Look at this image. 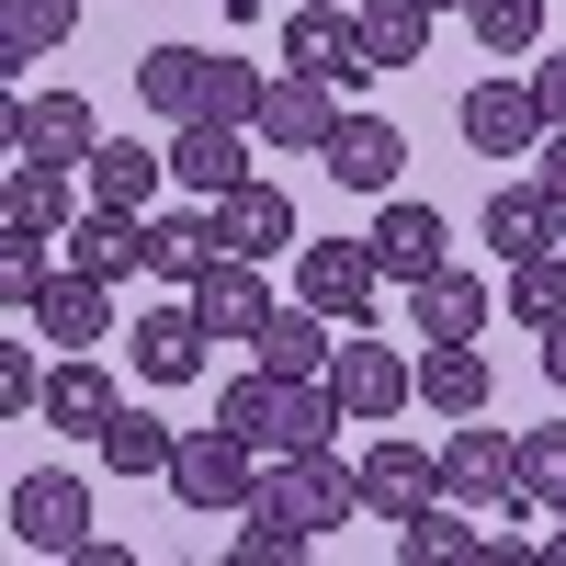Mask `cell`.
I'll use <instances>...</instances> for the list:
<instances>
[{"instance_id":"6da1fadb","label":"cell","mask_w":566,"mask_h":566,"mask_svg":"<svg viewBox=\"0 0 566 566\" xmlns=\"http://www.w3.org/2000/svg\"><path fill=\"white\" fill-rule=\"evenodd\" d=\"M216 419H227L250 453H317L352 408H340V386H328V374H261V363H250L239 386L216 397Z\"/></svg>"},{"instance_id":"7a4b0ae2","label":"cell","mask_w":566,"mask_h":566,"mask_svg":"<svg viewBox=\"0 0 566 566\" xmlns=\"http://www.w3.org/2000/svg\"><path fill=\"white\" fill-rule=\"evenodd\" d=\"M250 510L283 522L295 544H328V533L363 510V464H328V442H317V453H261V499H250Z\"/></svg>"},{"instance_id":"3957f363","label":"cell","mask_w":566,"mask_h":566,"mask_svg":"<svg viewBox=\"0 0 566 566\" xmlns=\"http://www.w3.org/2000/svg\"><path fill=\"white\" fill-rule=\"evenodd\" d=\"M170 499L205 510V522H227V510L261 499V453L227 431V419H216V431H181V453H170Z\"/></svg>"},{"instance_id":"277c9868","label":"cell","mask_w":566,"mask_h":566,"mask_svg":"<svg viewBox=\"0 0 566 566\" xmlns=\"http://www.w3.org/2000/svg\"><path fill=\"white\" fill-rule=\"evenodd\" d=\"M442 499L464 510H522V431H499V419H464V431L442 442Z\"/></svg>"},{"instance_id":"5b68a950","label":"cell","mask_w":566,"mask_h":566,"mask_svg":"<svg viewBox=\"0 0 566 566\" xmlns=\"http://www.w3.org/2000/svg\"><path fill=\"white\" fill-rule=\"evenodd\" d=\"M295 295H306L317 317L363 328L374 295H386V261H374V239H317V250H295Z\"/></svg>"},{"instance_id":"8992f818","label":"cell","mask_w":566,"mask_h":566,"mask_svg":"<svg viewBox=\"0 0 566 566\" xmlns=\"http://www.w3.org/2000/svg\"><path fill=\"white\" fill-rule=\"evenodd\" d=\"M0 136H12V159H57V170H91V148H103V125H91L80 91H12Z\"/></svg>"},{"instance_id":"52a82bcc","label":"cell","mask_w":566,"mask_h":566,"mask_svg":"<svg viewBox=\"0 0 566 566\" xmlns=\"http://www.w3.org/2000/svg\"><path fill=\"white\" fill-rule=\"evenodd\" d=\"M453 125H464V148L476 159H533L544 148V91L533 80H476L453 103Z\"/></svg>"},{"instance_id":"ba28073f","label":"cell","mask_w":566,"mask_h":566,"mask_svg":"<svg viewBox=\"0 0 566 566\" xmlns=\"http://www.w3.org/2000/svg\"><path fill=\"white\" fill-rule=\"evenodd\" d=\"M283 69H317L328 91H363V80H386V69H374V45H363V23L340 12V0H306V12L283 23Z\"/></svg>"},{"instance_id":"9c48e42d","label":"cell","mask_w":566,"mask_h":566,"mask_svg":"<svg viewBox=\"0 0 566 566\" xmlns=\"http://www.w3.org/2000/svg\"><path fill=\"white\" fill-rule=\"evenodd\" d=\"M328 125H340V91H328L317 69H272L261 114H250V136H261V148H283V159H317V148H328Z\"/></svg>"},{"instance_id":"30bf717a","label":"cell","mask_w":566,"mask_h":566,"mask_svg":"<svg viewBox=\"0 0 566 566\" xmlns=\"http://www.w3.org/2000/svg\"><path fill=\"white\" fill-rule=\"evenodd\" d=\"M205 216H216V250H227V261H283V250H295V193L261 181V170L239 181V193H216Z\"/></svg>"},{"instance_id":"8fae6325","label":"cell","mask_w":566,"mask_h":566,"mask_svg":"<svg viewBox=\"0 0 566 566\" xmlns=\"http://www.w3.org/2000/svg\"><path fill=\"white\" fill-rule=\"evenodd\" d=\"M328 386H340L352 419H397V408L419 397V363H408L397 340H340V352H328Z\"/></svg>"},{"instance_id":"7c38bea8","label":"cell","mask_w":566,"mask_h":566,"mask_svg":"<svg viewBox=\"0 0 566 566\" xmlns=\"http://www.w3.org/2000/svg\"><path fill=\"white\" fill-rule=\"evenodd\" d=\"M23 317H34L57 352H91V340H114V283L80 272V261H57V272H45V295H34Z\"/></svg>"},{"instance_id":"4fadbf2b","label":"cell","mask_w":566,"mask_h":566,"mask_svg":"<svg viewBox=\"0 0 566 566\" xmlns=\"http://www.w3.org/2000/svg\"><path fill=\"white\" fill-rule=\"evenodd\" d=\"M12 544L23 555H80L91 544V488L80 476H23L12 488Z\"/></svg>"},{"instance_id":"5bb4252c","label":"cell","mask_w":566,"mask_h":566,"mask_svg":"<svg viewBox=\"0 0 566 566\" xmlns=\"http://www.w3.org/2000/svg\"><path fill=\"white\" fill-rule=\"evenodd\" d=\"M170 181H181L193 205L239 193V181H250V125H216V114H193V125L170 136Z\"/></svg>"},{"instance_id":"9a60e30c","label":"cell","mask_w":566,"mask_h":566,"mask_svg":"<svg viewBox=\"0 0 566 566\" xmlns=\"http://www.w3.org/2000/svg\"><path fill=\"white\" fill-rule=\"evenodd\" d=\"M397 159H408V136H397L386 114H340V125H328V148H317V170L340 181V193H397Z\"/></svg>"},{"instance_id":"2e32d148","label":"cell","mask_w":566,"mask_h":566,"mask_svg":"<svg viewBox=\"0 0 566 566\" xmlns=\"http://www.w3.org/2000/svg\"><path fill=\"white\" fill-rule=\"evenodd\" d=\"M431 499H442V453H419L408 431H386L363 453V510L374 522H408V510H431Z\"/></svg>"},{"instance_id":"e0dca14e","label":"cell","mask_w":566,"mask_h":566,"mask_svg":"<svg viewBox=\"0 0 566 566\" xmlns=\"http://www.w3.org/2000/svg\"><path fill=\"white\" fill-rule=\"evenodd\" d=\"M91 205H114V216H159V181H170V148H136V136H103L91 148Z\"/></svg>"},{"instance_id":"ac0fdd59","label":"cell","mask_w":566,"mask_h":566,"mask_svg":"<svg viewBox=\"0 0 566 566\" xmlns=\"http://www.w3.org/2000/svg\"><path fill=\"white\" fill-rule=\"evenodd\" d=\"M374 261H386V283H431L442 272V205L386 193V216H374Z\"/></svg>"},{"instance_id":"d6986e66","label":"cell","mask_w":566,"mask_h":566,"mask_svg":"<svg viewBox=\"0 0 566 566\" xmlns=\"http://www.w3.org/2000/svg\"><path fill=\"white\" fill-rule=\"evenodd\" d=\"M205 340H216V328L193 317V295H181V306H148V317H136V374H148V386H193V374H205Z\"/></svg>"},{"instance_id":"ffe728a7","label":"cell","mask_w":566,"mask_h":566,"mask_svg":"<svg viewBox=\"0 0 566 566\" xmlns=\"http://www.w3.org/2000/svg\"><path fill=\"white\" fill-rule=\"evenodd\" d=\"M193 317L216 328V340H261V328H272V283H261V261H216V272L193 283Z\"/></svg>"},{"instance_id":"44dd1931","label":"cell","mask_w":566,"mask_h":566,"mask_svg":"<svg viewBox=\"0 0 566 566\" xmlns=\"http://www.w3.org/2000/svg\"><path fill=\"white\" fill-rule=\"evenodd\" d=\"M488 306H499V295H488L476 272H453V261H442L431 283H408V328H419V340H476Z\"/></svg>"},{"instance_id":"7402d4cb","label":"cell","mask_w":566,"mask_h":566,"mask_svg":"<svg viewBox=\"0 0 566 566\" xmlns=\"http://www.w3.org/2000/svg\"><path fill=\"white\" fill-rule=\"evenodd\" d=\"M205 91H216V57H205V45H148V57H136V103L170 114V125H193Z\"/></svg>"},{"instance_id":"603a6c76","label":"cell","mask_w":566,"mask_h":566,"mask_svg":"<svg viewBox=\"0 0 566 566\" xmlns=\"http://www.w3.org/2000/svg\"><path fill=\"white\" fill-rule=\"evenodd\" d=\"M0 227L69 239V227H80V205H69V170H57V159H12V170H0Z\"/></svg>"},{"instance_id":"cb8c5ba5","label":"cell","mask_w":566,"mask_h":566,"mask_svg":"<svg viewBox=\"0 0 566 566\" xmlns=\"http://www.w3.org/2000/svg\"><path fill=\"white\" fill-rule=\"evenodd\" d=\"M419 408L488 419V352H476V340H419Z\"/></svg>"},{"instance_id":"d4e9b609","label":"cell","mask_w":566,"mask_h":566,"mask_svg":"<svg viewBox=\"0 0 566 566\" xmlns=\"http://www.w3.org/2000/svg\"><path fill=\"white\" fill-rule=\"evenodd\" d=\"M488 250H499V261L566 250V205L544 193V181H522V193H488Z\"/></svg>"},{"instance_id":"484cf974","label":"cell","mask_w":566,"mask_h":566,"mask_svg":"<svg viewBox=\"0 0 566 566\" xmlns=\"http://www.w3.org/2000/svg\"><path fill=\"white\" fill-rule=\"evenodd\" d=\"M114 408H125V397H114V374L91 363V352H69L57 374H45V419H57V431H91V442H103Z\"/></svg>"},{"instance_id":"4316f807","label":"cell","mask_w":566,"mask_h":566,"mask_svg":"<svg viewBox=\"0 0 566 566\" xmlns=\"http://www.w3.org/2000/svg\"><path fill=\"white\" fill-rule=\"evenodd\" d=\"M328 328H340V317H317V306L295 295V306H272V328H261L250 352H261V374H328V352H340Z\"/></svg>"},{"instance_id":"83f0119b","label":"cell","mask_w":566,"mask_h":566,"mask_svg":"<svg viewBox=\"0 0 566 566\" xmlns=\"http://www.w3.org/2000/svg\"><path fill=\"white\" fill-rule=\"evenodd\" d=\"M216 261H227V250H216V216H148V272H159V283L193 295Z\"/></svg>"},{"instance_id":"f1b7e54d","label":"cell","mask_w":566,"mask_h":566,"mask_svg":"<svg viewBox=\"0 0 566 566\" xmlns=\"http://www.w3.org/2000/svg\"><path fill=\"white\" fill-rule=\"evenodd\" d=\"M80 34V0H0V69H34Z\"/></svg>"},{"instance_id":"f546056e","label":"cell","mask_w":566,"mask_h":566,"mask_svg":"<svg viewBox=\"0 0 566 566\" xmlns=\"http://www.w3.org/2000/svg\"><path fill=\"white\" fill-rule=\"evenodd\" d=\"M397 555H408V566H453V555H488V533L464 522V499H431V510H408V522H397Z\"/></svg>"},{"instance_id":"4dcf8cb0","label":"cell","mask_w":566,"mask_h":566,"mask_svg":"<svg viewBox=\"0 0 566 566\" xmlns=\"http://www.w3.org/2000/svg\"><path fill=\"white\" fill-rule=\"evenodd\" d=\"M363 45H374V69H419V45H431V0H363Z\"/></svg>"},{"instance_id":"1f68e13d","label":"cell","mask_w":566,"mask_h":566,"mask_svg":"<svg viewBox=\"0 0 566 566\" xmlns=\"http://www.w3.org/2000/svg\"><path fill=\"white\" fill-rule=\"evenodd\" d=\"M91 453H103L114 476H170V453H181V431H159L148 408H114V431L91 442Z\"/></svg>"},{"instance_id":"d6a6232c","label":"cell","mask_w":566,"mask_h":566,"mask_svg":"<svg viewBox=\"0 0 566 566\" xmlns=\"http://www.w3.org/2000/svg\"><path fill=\"white\" fill-rule=\"evenodd\" d=\"M510 317H522V328H555V317H566V250L510 261Z\"/></svg>"},{"instance_id":"836d02e7","label":"cell","mask_w":566,"mask_h":566,"mask_svg":"<svg viewBox=\"0 0 566 566\" xmlns=\"http://www.w3.org/2000/svg\"><path fill=\"white\" fill-rule=\"evenodd\" d=\"M69 239H34V227H0V306H34L45 295V272H57Z\"/></svg>"},{"instance_id":"e575fe53","label":"cell","mask_w":566,"mask_h":566,"mask_svg":"<svg viewBox=\"0 0 566 566\" xmlns=\"http://www.w3.org/2000/svg\"><path fill=\"white\" fill-rule=\"evenodd\" d=\"M464 23H476V45H488V57H533L544 0H464Z\"/></svg>"},{"instance_id":"d590c367","label":"cell","mask_w":566,"mask_h":566,"mask_svg":"<svg viewBox=\"0 0 566 566\" xmlns=\"http://www.w3.org/2000/svg\"><path fill=\"white\" fill-rule=\"evenodd\" d=\"M522 510H566V431H522Z\"/></svg>"},{"instance_id":"8d00e7d4","label":"cell","mask_w":566,"mask_h":566,"mask_svg":"<svg viewBox=\"0 0 566 566\" xmlns=\"http://www.w3.org/2000/svg\"><path fill=\"white\" fill-rule=\"evenodd\" d=\"M261 91H272V69H239V57H216V91H205V114H216V125H250V114H261Z\"/></svg>"},{"instance_id":"74e56055","label":"cell","mask_w":566,"mask_h":566,"mask_svg":"<svg viewBox=\"0 0 566 566\" xmlns=\"http://www.w3.org/2000/svg\"><path fill=\"white\" fill-rule=\"evenodd\" d=\"M0 408H12V419H34V408H45V363H34L23 340L0 352Z\"/></svg>"},{"instance_id":"f35d334b","label":"cell","mask_w":566,"mask_h":566,"mask_svg":"<svg viewBox=\"0 0 566 566\" xmlns=\"http://www.w3.org/2000/svg\"><path fill=\"white\" fill-rule=\"evenodd\" d=\"M533 181H544V193L566 205V125H544V148H533Z\"/></svg>"},{"instance_id":"ab89813d","label":"cell","mask_w":566,"mask_h":566,"mask_svg":"<svg viewBox=\"0 0 566 566\" xmlns=\"http://www.w3.org/2000/svg\"><path fill=\"white\" fill-rule=\"evenodd\" d=\"M533 91H544V125H566V45H555V57L533 69Z\"/></svg>"},{"instance_id":"60d3db41","label":"cell","mask_w":566,"mask_h":566,"mask_svg":"<svg viewBox=\"0 0 566 566\" xmlns=\"http://www.w3.org/2000/svg\"><path fill=\"white\" fill-rule=\"evenodd\" d=\"M544 386H555V397H566V317H555V328H544Z\"/></svg>"},{"instance_id":"b9f144b4","label":"cell","mask_w":566,"mask_h":566,"mask_svg":"<svg viewBox=\"0 0 566 566\" xmlns=\"http://www.w3.org/2000/svg\"><path fill=\"white\" fill-rule=\"evenodd\" d=\"M544 555H555V566H566V510H555V544H544Z\"/></svg>"},{"instance_id":"7bdbcfd3","label":"cell","mask_w":566,"mask_h":566,"mask_svg":"<svg viewBox=\"0 0 566 566\" xmlns=\"http://www.w3.org/2000/svg\"><path fill=\"white\" fill-rule=\"evenodd\" d=\"M216 12H250V0H216Z\"/></svg>"},{"instance_id":"ee69618b","label":"cell","mask_w":566,"mask_h":566,"mask_svg":"<svg viewBox=\"0 0 566 566\" xmlns=\"http://www.w3.org/2000/svg\"><path fill=\"white\" fill-rule=\"evenodd\" d=\"M431 12H464V0H431Z\"/></svg>"}]
</instances>
